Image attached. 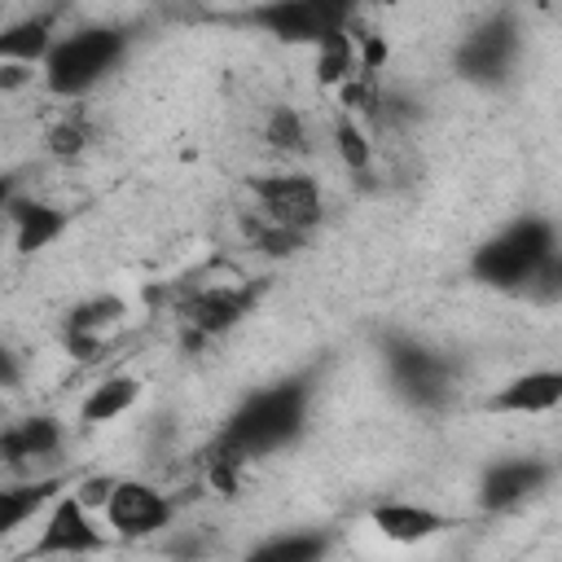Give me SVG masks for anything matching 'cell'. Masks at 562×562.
<instances>
[{
	"mask_svg": "<svg viewBox=\"0 0 562 562\" xmlns=\"http://www.w3.org/2000/svg\"><path fill=\"white\" fill-rule=\"evenodd\" d=\"M307 400H312V373H294V378H281L277 386H263L255 391L228 422L224 430L215 435V452L233 457L237 465L255 461V457H268L277 448H285L303 422H307Z\"/></svg>",
	"mask_w": 562,
	"mask_h": 562,
	"instance_id": "cell-1",
	"label": "cell"
},
{
	"mask_svg": "<svg viewBox=\"0 0 562 562\" xmlns=\"http://www.w3.org/2000/svg\"><path fill=\"white\" fill-rule=\"evenodd\" d=\"M127 48V35L119 26H79L61 40H53L44 57V83L57 97H83L92 83H101Z\"/></svg>",
	"mask_w": 562,
	"mask_h": 562,
	"instance_id": "cell-2",
	"label": "cell"
},
{
	"mask_svg": "<svg viewBox=\"0 0 562 562\" xmlns=\"http://www.w3.org/2000/svg\"><path fill=\"white\" fill-rule=\"evenodd\" d=\"M549 255H558L553 224L540 220V215H527V220H514L509 228H501L496 237H487V241L474 250L470 272H474L483 285L522 290L527 277H531Z\"/></svg>",
	"mask_w": 562,
	"mask_h": 562,
	"instance_id": "cell-3",
	"label": "cell"
},
{
	"mask_svg": "<svg viewBox=\"0 0 562 562\" xmlns=\"http://www.w3.org/2000/svg\"><path fill=\"white\" fill-rule=\"evenodd\" d=\"M386 369L404 400L417 408H443L457 386V364L413 338H386Z\"/></svg>",
	"mask_w": 562,
	"mask_h": 562,
	"instance_id": "cell-4",
	"label": "cell"
},
{
	"mask_svg": "<svg viewBox=\"0 0 562 562\" xmlns=\"http://www.w3.org/2000/svg\"><path fill=\"white\" fill-rule=\"evenodd\" d=\"M250 26H263L268 35L285 44H321L325 35H338L356 22L351 4H325V0H285V4H259L246 13Z\"/></svg>",
	"mask_w": 562,
	"mask_h": 562,
	"instance_id": "cell-5",
	"label": "cell"
},
{
	"mask_svg": "<svg viewBox=\"0 0 562 562\" xmlns=\"http://www.w3.org/2000/svg\"><path fill=\"white\" fill-rule=\"evenodd\" d=\"M250 198H255V215L272 228L299 233L307 237V228H316L321 220V189L312 176H255L250 180Z\"/></svg>",
	"mask_w": 562,
	"mask_h": 562,
	"instance_id": "cell-6",
	"label": "cell"
},
{
	"mask_svg": "<svg viewBox=\"0 0 562 562\" xmlns=\"http://www.w3.org/2000/svg\"><path fill=\"white\" fill-rule=\"evenodd\" d=\"M105 549H110V536L92 522V514L70 492H61L48 505V518L31 544V558H83V553H105Z\"/></svg>",
	"mask_w": 562,
	"mask_h": 562,
	"instance_id": "cell-7",
	"label": "cell"
},
{
	"mask_svg": "<svg viewBox=\"0 0 562 562\" xmlns=\"http://www.w3.org/2000/svg\"><path fill=\"white\" fill-rule=\"evenodd\" d=\"M101 514H105V522H110L114 536H123V540H145V536H154V531H162V527L171 522V501H167L158 487H149V483L119 479Z\"/></svg>",
	"mask_w": 562,
	"mask_h": 562,
	"instance_id": "cell-8",
	"label": "cell"
},
{
	"mask_svg": "<svg viewBox=\"0 0 562 562\" xmlns=\"http://www.w3.org/2000/svg\"><path fill=\"white\" fill-rule=\"evenodd\" d=\"M514 53H518V31H514V22H509V18H492V22H483V26L461 44L457 70H461L465 79H479V83H501L505 70H509V61H514Z\"/></svg>",
	"mask_w": 562,
	"mask_h": 562,
	"instance_id": "cell-9",
	"label": "cell"
},
{
	"mask_svg": "<svg viewBox=\"0 0 562 562\" xmlns=\"http://www.w3.org/2000/svg\"><path fill=\"white\" fill-rule=\"evenodd\" d=\"M255 303V290L246 285H198L180 299V316L189 321V338H211V334H224L228 325H237Z\"/></svg>",
	"mask_w": 562,
	"mask_h": 562,
	"instance_id": "cell-10",
	"label": "cell"
},
{
	"mask_svg": "<svg viewBox=\"0 0 562 562\" xmlns=\"http://www.w3.org/2000/svg\"><path fill=\"white\" fill-rule=\"evenodd\" d=\"M553 479V465L549 461H536V457H514V461H496L483 470L479 479V501L483 509H514L522 505L527 496L544 492Z\"/></svg>",
	"mask_w": 562,
	"mask_h": 562,
	"instance_id": "cell-11",
	"label": "cell"
},
{
	"mask_svg": "<svg viewBox=\"0 0 562 562\" xmlns=\"http://www.w3.org/2000/svg\"><path fill=\"white\" fill-rule=\"evenodd\" d=\"M57 448H61L57 417H22L0 430V465L4 470H26L35 461H53Z\"/></svg>",
	"mask_w": 562,
	"mask_h": 562,
	"instance_id": "cell-12",
	"label": "cell"
},
{
	"mask_svg": "<svg viewBox=\"0 0 562 562\" xmlns=\"http://www.w3.org/2000/svg\"><path fill=\"white\" fill-rule=\"evenodd\" d=\"M123 303L119 299H88V303H79L70 316H66V351L75 356V360H97L101 351H105V329L110 325H119L123 321Z\"/></svg>",
	"mask_w": 562,
	"mask_h": 562,
	"instance_id": "cell-13",
	"label": "cell"
},
{
	"mask_svg": "<svg viewBox=\"0 0 562 562\" xmlns=\"http://www.w3.org/2000/svg\"><path fill=\"white\" fill-rule=\"evenodd\" d=\"M57 31V9H44V13H31L13 26L0 31V66L13 61V66H44L48 48H53V35Z\"/></svg>",
	"mask_w": 562,
	"mask_h": 562,
	"instance_id": "cell-14",
	"label": "cell"
},
{
	"mask_svg": "<svg viewBox=\"0 0 562 562\" xmlns=\"http://www.w3.org/2000/svg\"><path fill=\"white\" fill-rule=\"evenodd\" d=\"M4 215L13 220V241H18V250H22V255L44 250V246H48V241H57V237L66 233V224H70V215H66L61 206L31 202V198H13Z\"/></svg>",
	"mask_w": 562,
	"mask_h": 562,
	"instance_id": "cell-15",
	"label": "cell"
},
{
	"mask_svg": "<svg viewBox=\"0 0 562 562\" xmlns=\"http://www.w3.org/2000/svg\"><path fill=\"white\" fill-rule=\"evenodd\" d=\"M558 400H562V373L558 369H536V373H522V378L505 382L487 400V408L492 413H549Z\"/></svg>",
	"mask_w": 562,
	"mask_h": 562,
	"instance_id": "cell-16",
	"label": "cell"
},
{
	"mask_svg": "<svg viewBox=\"0 0 562 562\" xmlns=\"http://www.w3.org/2000/svg\"><path fill=\"white\" fill-rule=\"evenodd\" d=\"M373 527H378L386 540H395V544H417V540L439 536V531L448 527V518H443V514H435V509H426V505L386 501V505H378V509H373Z\"/></svg>",
	"mask_w": 562,
	"mask_h": 562,
	"instance_id": "cell-17",
	"label": "cell"
},
{
	"mask_svg": "<svg viewBox=\"0 0 562 562\" xmlns=\"http://www.w3.org/2000/svg\"><path fill=\"white\" fill-rule=\"evenodd\" d=\"M61 479H26V483H9L0 487V536L18 531L22 522H31L40 509H48L57 496H61Z\"/></svg>",
	"mask_w": 562,
	"mask_h": 562,
	"instance_id": "cell-18",
	"label": "cell"
},
{
	"mask_svg": "<svg viewBox=\"0 0 562 562\" xmlns=\"http://www.w3.org/2000/svg\"><path fill=\"white\" fill-rule=\"evenodd\" d=\"M136 395H140V382H136V378H105L101 386H92V395L83 400L79 417H83L88 426L114 422V417H123V413L136 404Z\"/></svg>",
	"mask_w": 562,
	"mask_h": 562,
	"instance_id": "cell-19",
	"label": "cell"
},
{
	"mask_svg": "<svg viewBox=\"0 0 562 562\" xmlns=\"http://www.w3.org/2000/svg\"><path fill=\"white\" fill-rule=\"evenodd\" d=\"M329 549L325 531H294V536H277L268 544H259L246 562H321Z\"/></svg>",
	"mask_w": 562,
	"mask_h": 562,
	"instance_id": "cell-20",
	"label": "cell"
},
{
	"mask_svg": "<svg viewBox=\"0 0 562 562\" xmlns=\"http://www.w3.org/2000/svg\"><path fill=\"white\" fill-rule=\"evenodd\" d=\"M316 75L321 83L329 88H342L351 75H356V44H351V26L338 31V35H325L316 44Z\"/></svg>",
	"mask_w": 562,
	"mask_h": 562,
	"instance_id": "cell-21",
	"label": "cell"
},
{
	"mask_svg": "<svg viewBox=\"0 0 562 562\" xmlns=\"http://www.w3.org/2000/svg\"><path fill=\"white\" fill-rule=\"evenodd\" d=\"M263 140H268L272 149H281V154H303V149H307V127H303L299 110H290V105H277V110L268 114Z\"/></svg>",
	"mask_w": 562,
	"mask_h": 562,
	"instance_id": "cell-22",
	"label": "cell"
},
{
	"mask_svg": "<svg viewBox=\"0 0 562 562\" xmlns=\"http://www.w3.org/2000/svg\"><path fill=\"white\" fill-rule=\"evenodd\" d=\"M88 140H92V127H88L83 110L61 114V119L53 123V132H48V149H53L57 158H75V154H83Z\"/></svg>",
	"mask_w": 562,
	"mask_h": 562,
	"instance_id": "cell-23",
	"label": "cell"
},
{
	"mask_svg": "<svg viewBox=\"0 0 562 562\" xmlns=\"http://www.w3.org/2000/svg\"><path fill=\"white\" fill-rule=\"evenodd\" d=\"M334 145H338V158L351 167V171H369V158H373V145L364 140V132L356 127V119H338L334 127Z\"/></svg>",
	"mask_w": 562,
	"mask_h": 562,
	"instance_id": "cell-24",
	"label": "cell"
},
{
	"mask_svg": "<svg viewBox=\"0 0 562 562\" xmlns=\"http://www.w3.org/2000/svg\"><path fill=\"white\" fill-rule=\"evenodd\" d=\"M114 483H119V479H110V474H88V479H79V483L70 487V496L92 514V509H105V501H110Z\"/></svg>",
	"mask_w": 562,
	"mask_h": 562,
	"instance_id": "cell-25",
	"label": "cell"
},
{
	"mask_svg": "<svg viewBox=\"0 0 562 562\" xmlns=\"http://www.w3.org/2000/svg\"><path fill=\"white\" fill-rule=\"evenodd\" d=\"M31 79H35L31 66H13V61L0 66V92H18V88H26Z\"/></svg>",
	"mask_w": 562,
	"mask_h": 562,
	"instance_id": "cell-26",
	"label": "cell"
},
{
	"mask_svg": "<svg viewBox=\"0 0 562 562\" xmlns=\"http://www.w3.org/2000/svg\"><path fill=\"white\" fill-rule=\"evenodd\" d=\"M22 382V364H18V356L0 342V391H13Z\"/></svg>",
	"mask_w": 562,
	"mask_h": 562,
	"instance_id": "cell-27",
	"label": "cell"
},
{
	"mask_svg": "<svg viewBox=\"0 0 562 562\" xmlns=\"http://www.w3.org/2000/svg\"><path fill=\"white\" fill-rule=\"evenodd\" d=\"M9 202H13V180H9V176H0V215L9 211Z\"/></svg>",
	"mask_w": 562,
	"mask_h": 562,
	"instance_id": "cell-28",
	"label": "cell"
}]
</instances>
